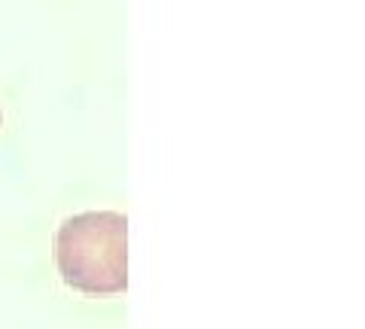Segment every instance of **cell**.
<instances>
[{"label":"cell","mask_w":365,"mask_h":329,"mask_svg":"<svg viewBox=\"0 0 365 329\" xmlns=\"http://www.w3.org/2000/svg\"><path fill=\"white\" fill-rule=\"evenodd\" d=\"M55 263L67 287L91 296L128 290V217L88 211L64 220L55 235Z\"/></svg>","instance_id":"6da1fadb"}]
</instances>
